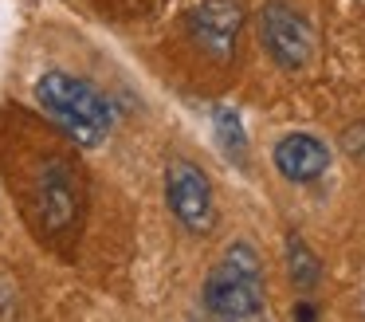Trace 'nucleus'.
<instances>
[{
	"label": "nucleus",
	"instance_id": "nucleus-1",
	"mask_svg": "<svg viewBox=\"0 0 365 322\" xmlns=\"http://www.w3.org/2000/svg\"><path fill=\"white\" fill-rule=\"evenodd\" d=\"M36 102L43 106V114L83 149H95L106 141L114 126V110L106 102V94L95 83L67 71H48L36 83Z\"/></svg>",
	"mask_w": 365,
	"mask_h": 322
},
{
	"label": "nucleus",
	"instance_id": "nucleus-2",
	"mask_svg": "<svg viewBox=\"0 0 365 322\" xmlns=\"http://www.w3.org/2000/svg\"><path fill=\"white\" fill-rule=\"evenodd\" d=\"M263 259L252 243H232L200 287L205 311L216 318H255L263 311Z\"/></svg>",
	"mask_w": 365,
	"mask_h": 322
},
{
	"label": "nucleus",
	"instance_id": "nucleus-3",
	"mask_svg": "<svg viewBox=\"0 0 365 322\" xmlns=\"http://www.w3.org/2000/svg\"><path fill=\"white\" fill-rule=\"evenodd\" d=\"M165 204L177 216V224L192 236H208L216 228V196L212 181L205 177L197 161L173 157L165 165Z\"/></svg>",
	"mask_w": 365,
	"mask_h": 322
},
{
	"label": "nucleus",
	"instance_id": "nucleus-4",
	"mask_svg": "<svg viewBox=\"0 0 365 322\" xmlns=\"http://www.w3.org/2000/svg\"><path fill=\"white\" fill-rule=\"evenodd\" d=\"M36 220L48 236H63L75 228L83 208V193H79V177H75V165L63 157H48L40 165V177H36Z\"/></svg>",
	"mask_w": 365,
	"mask_h": 322
},
{
	"label": "nucleus",
	"instance_id": "nucleus-5",
	"mask_svg": "<svg viewBox=\"0 0 365 322\" xmlns=\"http://www.w3.org/2000/svg\"><path fill=\"white\" fill-rule=\"evenodd\" d=\"M259 39L267 47V55L283 71H302L314 55V31L310 20L287 0H271L259 12Z\"/></svg>",
	"mask_w": 365,
	"mask_h": 322
},
{
	"label": "nucleus",
	"instance_id": "nucleus-6",
	"mask_svg": "<svg viewBox=\"0 0 365 322\" xmlns=\"http://www.w3.org/2000/svg\"><path fill=\"white\" fill-rule=\"evenodd\" d=\"M189 39L208 55V59L228 63L232 51H236L240 28H244V4L240 0H200L189 16Z\"/></svg>",
	"mask_w": 365,
	"mask_h": 322
},
{
	"label": "nucleus",
	"instance_id": "nucleus-7",
	"mask_svg": "<svg viewBox=\"0 0 365 322\" xmlns=\"http://www.w3.org/2000/svg\"><path fill=\"white\" fill-rule=\"evenodd\" d=\"M275 169L291 185H310L330 169V146L314 134H287L275 146Z\"/></svg>",
	"mask_w": 365,
	"mask_h": 322
},
{
	"label": "nucleus",
	"instance_id": "nucleus-8",
	"mask_svg": "<svg viewBox=\"0 0 365 322\" xmlns=\"http://www.w3.org/2000/svg\"><path fill=\"white\" fill-rule=\"evenodd\" d=\"M212 130H216V141H220L224 157L228 161H244L247 157V134H244V122L232 106H216L212 110Z\"/></svg>",
	"mask_w": 365,
	"mask_h": 322
},
{
	"label": "nucleus",
	"instance_id": "nucleus-9",
	"mask_svg": "<svg viewBox=\"0 0 365 322\" xmlns=\"http://www.w3.org/2000/svg\"><path fill=\"white\" fill-rule=\"evenodd\" d=\"M287 271H291V283L299 291H314V283L322 279V263H318V256L299 240V236L287 240Z\"/></svg>",
	"mask_w": 365,
	"mask_h": 322
},
{
	"label": "nucleus",
	"instance_id": "nucleus-10",
	"mask_svg": "<svg viewBox=\"0 0 365 322\" xmlns=\"http://www.w3.org/2000/svg\"><path fill=\"white\" fill-rule=\"evenodd\" d=\"M341 149H346L357 165H365V122H354V126L341 130Z\"/></svg>",
	"mask_w": 365,
	"mask_h": 322
},
{
	"label": "nucleus",
	"instance_id": "nucleus-11",
	"mask_svg": "<svg viewBox=\"0 0 365 322\" xmlns=\"http://www.w3.org/2000/svg\"><path fill=\"white\" fill-rule=\"evenodd\" d=\"M294 318H318V311H314V306H310V303H299V306H294Z\"/></svg>",
	"mask_w": 365,
	"mask_h": 322
}]
</instances>
